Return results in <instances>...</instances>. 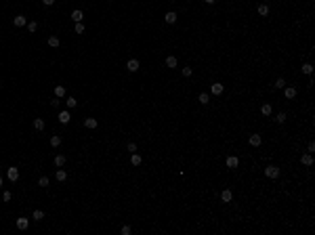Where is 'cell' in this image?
Segmentation results:
<instances>
[{
    "mask_svg": "<svg viewBox=\"0 0 315 235\" xmlns=\"http://www.w3.org/2000/svg\"><path fill=\"white\" fill-rule=\"evenodd\" d=\"M265 176L267 179H277V176H280V168L277 166H267L265 168Z\"/></svg>",
    "mask_w": 315,
    "mask_h": 235,
    "instance_id": "6da1fadb",
    "label": "cell"
},
{
    "mask_svg": "<svg viewBox=\"0 0 315 235\" xmlns=\"http://www.w3.org/2000/svg\"><path fill=\"white\" fill-rule=\"evenodd\" d=\"M7 176H8L11 183H17V179H19V168H15V166L7 168Z\"/></svg>",
    "mask_w": 315,
    "mask_h": 235,
    "instance_id": "7a4b0ae2",
    "label": "cell"
},
{
    "mask_svg": "<svg viewBox=\"0 0 315 235\" xmlns=\"http://www.w3.org/2000/svg\"><path fill=\"white\" fill-rule=\"evenodd\" d=\"M301 164H302V166H313V155H311V153H302V155H301Z\"/></svg>",
    "mask_w": 315,
    "mask_h": 235,
    "instance_id": "3957f363",
    "label": "cell"
},
{
    "mask_svg": "<svg viewBox=\"0 0 315 235\" xmlns=\"http://www.w3.org/2000/svg\"><path fill=\"white\" fill-rule=\"evenodd\" d=\"M139 67H141V63L137 61V59H128V63H126V69H128V71H139Z\"/></svg>",
    "mask_w": 315,
    "mask_h": 235,
    "instance_id": "277c9868",
    "label": "cell"
},
{
    "mask_svg": "<svg viewBox=\"0 0 315 235\" xmlns=\"http://www.w3.org/2000/svg\"><path fill=\"white\" fill-rule=\"evenodd\" d=\"M13 23H15V28H25V25H28V19H25L23 15H17L13 19Z\"/></svg>",
    "mask_w": 315,
    "mask_h": 235,
    "instance_id": "5b68a950",
    "label": "cell"
},
{
    "mask_svg": "<svg viewBox=\"0 0 315 235\" xmlns=\"http://www.w3.org/2000/svg\"><path fill=\"white\" fill-rule=\"evenodd\" d=\"M248 143H250L252 147H259L260 143H263V138H260V134H250V137H248Z\"/></svg>",
    "mask_w": 315,
    "mask_h": 235,
    "instance_id": "8992f818",
    "label": "cell"
},
{
    "mask_svg": "<svg viewBox=\"0 0 315 235\" xmlns=\"http://www.w3.org/2000/svg\"><path fill=\"white\" fill-rule=\"evenodd\" d=\"M231 200H233V193H231L229 189H225V191H221V201H223V204H229Z\"/></svg>",
    "mask_w": 315,
    "mask_h": 235,
    "instance_id": "52a82bcc",
    "label": "cell"
},
{
    "mask_svg": "<svg viewBox=\"0 0 315 235\" xmlns=\"http://www.w3.org/2000/svg\"><path fill=\"white\" fill-rule=\"evenodd\" d=\"M281 90H284L286 99H294V97H296V88H294V86H284Z\"/></svg>",
    "mask_w": 315,
    "mask_h": 235,
    "instance_id": "ba28073f",
    "label": "cell"
},
{
    "mask_svg": "<svg viewBox=\"0 0 315 235\" xmlns=\"http://www.w3.org/2000/svg\"><path fill=\"white\" fill-rule=\"evenodd\" d=\"M223 90H225V86L218 84V82H214L212 86H210V92H212V95H223Z\"/></svg>",
    "mask_w": 315,
    "mask_h": 235,
    "instance_id": "9c48e42d",
    "label": "cell"
},
{
    "mask_svg": "<svg viewBox=\"0 0 315 235\" xmlns=\"http://www.w3.org/2000/svg\"><path fill=\"white\" fill-rule=\"evenodd\" d=\"M176 17H179V15H176L175 11H168V13L164 15V21H166V23H176Z\"/></svg>",
    "mask_w": 315,
    "mask_h": 235,
    "instance_id": "30bf717a",
    "label": "cell"
},
{
    "mask_svg": "<svg viewBox=\"0 0 315 235\" xmlns=\"http://www.w3.org/2000/svg\"><path fill=\"white\" fill-rule=\"evenodd\" d=\"M70 120H71L70 111H61V113H59V122H61V124H70Z\"/></svg>",
    "mask_w": 315,
    "mask_h": 235,
    "instance_id": "8fae6325",
    "label": "cell"
},
{
    "mask_svg": "<svg viewBox=\"0 0 315 235\" xmlns=\"http://www.w3.org/2000/svg\"><path fill=\"white\" fill-rule=\"evenodd\" d=\"M84 126H86V128H91V130H95V128L99 126V122L95 120V118H86V120H84Z\"/></svg>",
    "mask_w": 315,
    "mask_h": 235,
    "instance_id": "7c38bea8",
    "label": "cell"
},
{
    "mask_svg": "<svg viewBox=\"0 0 315 235\" xmlns=\"http://www.w3.org/2000/svg\"><path fill=\"white\" fill-rule=\"evenodd\" d=\"M141 162H143V158H141L137 151L130 153V164H133V166H141Z\"/></svg>",
    "mask_w": 315,
    "mask_h": 235,
    "instance_id": "4fadbf2b",
    "label": "cell"
},
{
    "mask_svg": "<svg viewBox=\"0 0 315 235\" xmlns=\"http://www.w3.org/2000/svg\"><path fill=\"white\" fill-rule=\"evenodd\" d=\"M238 166H239V159L235 155H229L227 158V168H238Z\"/></svg>",
    "mask_w": 315,
    "mask_h": 235,
    "instance_id": "5bb4252c",
    "label": "cell"
},
{
    "mask_svg": "<svg viewBox=\"0 0 315 235\" xmlns=\"http://www.w3.org/2000/svg\"><path fill=\"white\" fill-rule=\"evenodd\" d=\"M34 130H38V132L44 130V120L42 118H34Z\"/></svg>",
    "mask_w": 315,
    "mask_h": 235,
    "instance_id": "9a60e30c",
    "label": "cell"
},
{
    "mask_svg": "<svg viewBox=\"0 0 315 235\" xmlns=\"http://www.w3.org/2000/svg\"><path fill=\"white\" fill-rule=\"evenodd\" d=\"M28 227H29V221H28V218H17V229H19V231H25Z\"/></svg>",
    "mask_w": 315,
    "mask_h": 235,
    "instance_id": "2e32d148",
    "label": "cell"
},
{
    "mask_svg": "<svg viewBox=\"0 0 315 235\" xmlns=\"http://www.w3.org/2000/svg\"><path fill=\"white\" fill-rule=\"evenodd\" d=\"M71 19L76 21V23H80V21L84 19V13H82V11H80V8H76V11L71 13Z\"/></svg>",
    "mask_w": 315,
    "mask_h": 235,
    "instance_id": "e0dca14e",
    "label": "cell"
},
{
    "mask_svg": "<svg viewBox=\"0 0 315 235\" xmlns=\"http://www.w3.org/2000/svg\"><path fill=\"white\" fill-rule=\"evenodd\" d=\"M65 164H67V158H65V155H57V158H55V166L57 168L65 166Z\"/></svg>",
    "mask_w": 315,
    "mask_h": 235,
    "instance_id": "ac0fdd59",
    "label": "cell"
},
{
    "mask_svg": "<svg viewBox=\"0 0 315 235\" xmlns=\"http://www.w3.org/2000/svg\"><path fill=\"white\" fill-rule=\"evenodd\" d=\"M46 42H49V46H53V49H57V46L61 44V40H59L57 36H49V40H46Z\"/></svg>",
    "mask_w": 315,
    "mask_h": 235,
    "instance_id": "d6986e66",
    "label": "cell"
},
{
    "mask_svg": "<svg viewBox=\"0 0 315 235\" xmlns=\"http://www.w3.org/2000/svg\"><path fill=\"white\" fill-rule=\"evenodd\" d=\"M197 101H200L202 105H208V103H210V95H208V92H200V97H197Z\"/></svg>",
    "mask_w": 315,
    "mask_h": 235,
    "instance_id": "ffe728a7",
    "label": "cell"
},
{
    "mask_svg": "<svg viewBox=\"0 0 315 235\" xmlns=\"http://www.w3.org/2000/svg\"><path fill=\"white\" fill-rule=\"evenodd\" d=\"M49 185H50V179H49V176H40V179H38V187L46 189Z\"/></svg>",
    "mask_w": 315,
    "mask_h": 235,
    "instance_id": "44dd1931",
    "label": "cell"
},
{
    "mask_svg": "<svg viewBox=\"0 0 315 235\" xmlns=\"http://www.w3.org/2000/svg\"><path fill=\"white\" fill-rule=\"evenodd\" d=\"M256 11H259L260 17H267V15H269V4H259V8H256Z\"/></svg>",
    "mask_w": 315,
    "mask_h": 235,
    "instance_id": "7402d4cb",
    "label": "cell"
},
{
    "mask_svg": "<svg viewBox=\"0 0 315 235\" xmlns=\"http://www.w3.org/2000/svg\"><path fill=\"white\" fill-rule=\"evenodd\" d=\"M260 111H263V116H271V113H273V107H271V103H265L263 107H260Z\"/></svg>",
    "mask_w": 315,
    "mask_h": 235,
    "instance_id": "603a6c76",
    "label": "cell"
},
{
    "mask_svg": "<svg viewBox=\"0 0 315 235\" xmlns=\"http://www.w3.org/2000/svg\"><path fill=\"white\" fill-rule=\"evenodd\" d=\"M166 67L168 69H175L176 67V57H166Z\"/></svg>",
    "mask_w": 315,
    "mask_h": 235,
    "instance_id": "cb8c5ba5",
    "label": "cell"
},
{
    "mask_svg": "<svg viewBox=\"0 0 315 235\" xmlns=\"http://www.w3.org/2000/svg\"><path fill=\"white\" fill-rule=\"evenodd\" d=\"M55 97L57 99L65 97V86H55Z\"/></svg>",
    "mask_w": 315,
    "mask_h": 235,
    "instance_id": "d4e9b609",
    "label": "cell"
},
{
    "mask_svg": "<svg viewBox=\"0 0 315 235\" xmlns=\"http://www.w3.org/2000/svg\"><path fill=\"white\" fill-rule=\"evenodd\" d=\"M55 179L59 180V183H63V180L67 179V172H65V170H57V174H55Z\"/></svg>",
    "mask_w": 315,
    "mask_h": 235,
    "instance_id": "484cf974",
    "label": "cell"
},
{
    "mask_svg": "<svg viewBox=\"0 0 315 235\" xmlns=\"http://www.w3.org/2000/svg\"><path fill=\"white\" fill-rule=\"evenodd\" d=\"M302 74L311 76V74H313V65H311V63H302Z\"/></svg>",
    "mask_w": 315,
    "mask_h": 235,
    "instance_id": "4316f807",
    "label": "cell"
},
{
    "mask_svg": "<svg viewBox=\"0 0 315 235\" xmlns=\"http://www.w3.org/2000/svg\"><path fill=\"white\" fill-rule=\"evenodd\" d=\"M286 113H284V111H280V113H277V116H275V122H277V124H284V122H286Z\"/></svg>",
    "mask_w": 315,
    "mask_h": 235,
    "instance_id": "83f0119b",
    "label": "cell"
},
{
    "mask_svg": "<svg viewBox=\"0 0 315 235\" xmlns=\"http://www.w3.org/2000/svg\"><path fill=\"white\" fill-rule=\"evenodd\" d=\"M181 74H183V78H191V76H193V69H191V67H183Z\"/></svg>",
    "mask_w": 315,
    "mask_h": 235,
    "instance_id": "f1b7e54d",
    "label": "cell"
},
{
    "mask_svg": "<svg viewBox=\"0 0 315 235\" xmlns=\"http://www.w3.org/2000/svg\"><path fill=\"white\" fill-rule=\"evenodd\" d=\"M59 145H61V137H57V134L50 137V147H59Z\"/></svg>",
    "mask_w": 315,
    "mask_h": 235,
    "instance_id": "f546056e",
    "label": "cell"
},
{
    "mask_svg": "<svg viewBox=\"0 0 315 235\" xmlns=\"http://www.w3.org/2000/svg\"><path fill=\"white\" fill-rule=\"evenodd\" d=\"M34 221H42L44 218V210H34V216H32Z\"/></svg>",
    "mask_w": 315,
    "mask_h": 235,
    "instance_id": "4dcf8cb0",
    "label": "cell"
},
{
    "mask_svg": "<svg viewBox=\"0 0 315 235\" xmlns=\"http://www.w3.org/2000/svg\"><path fill=\"white\" fill-rule=\"evenodd\" d=\"M273 86H275V88H284V86H286V80H284V78H277V80H275V84H273Z\"/></svg>",
    "mask_w": 315,
    "mask_h": 235,
    "instance_id": "1f68e13d",
    "label": "cell"
},
{
    "mask_svg": "<svg viewBox=\"0 0 315 235\" xmlns=\"http://www.w3.org/2000/svg\"><path fill=\"white\" fill-rule=\"evenodd\" d=\"M25 28H28V32H32V34H34L36 29H38V23H36V21H29V23L25 25Z\"/></svg>",
    "mask_w": 315,
    "mask_h": 235,
    "instance_id": "d6a6232c",
    "label": "cell"
},
{
    "mask_svg": "<svg viewBox=\"0 0 315 235\" xmlns=\"http://www.w3.org/2000/svg\"><path fill=\"white\" fill-rule=\"evenodd\" d=\"M74 29H76V34H84V23H82V21L76 23V28H74Z\"/></svg>",
    "mask_w": 315,
    "mask_h": 235,
    "instance_id": "836d02e7",
    "label": "cell"
},
{
    "mask_svg": "<svg viewBox=\"0 0 315 235\" xmlns=\"http://www.w3.org/2000/svg\"><path fill=\"white\" fill-rule=\"evenodd\" d=\"M76 105H78L76 99H74V97H67V107H76Z\"/></svg>",
    "mask_w": 315,
    "mask_h": 235,
    "instance_id": "e575fe53",
    "label": "cell"
},
{
    "mask_svg": "<svg viewBox=\"0 0 315 235\" xmlns=\"http://www.w3.org/2000/svg\"><path fill=\"white\" fill-rule=\"evenodd\" d=\"M130 233H133V229L128 227V225H124V227H122V235H130Z\"/></svg>",
    "mask_w": 315,
    "mask_h": 235,
    "instance_id": "d590c367",
    "label": "cell"
},
{
    "mask_svg": "<svg viewBox=\"0 0 315 235\" xmlns=\"http://www.w3.org/2000/svg\"><path fill=\"white\" fill-rule=\"evenodd\" d=\"M11 197H13L11 191H4V193H2V200H4V201H11Z\"/></svg>",
    "mask_w": 315,
    "mask_h": 235,
    "instance_id": "8d00e7d4",
    "label": "cell"
},
{
    "mask_svg": "<svg viewBox=\"0 0 315 235\" xmlns=\"http://www.w3.org/2000/svg\"><path fill=\"white\" fill-rule=\"evenodd\" d=\"M126 147H128V151H130V153H134V151H137V145H134V143H128Z\"/></svg>",
    "mask_w": 315,
    "mask_h": 235,
    "instance_id": "74e56055",
    "label": "cell"
},
{
    "mask_svg": "<svg viewBox=\"0 0 315 235\" xmlns=\"http://www.w3.org/2000/svg\"><path fill=\"white\" fill-rule=\"evenodd\" d=\"M42 4H44V7H53V4H55V0H42Z\"/></svg>",
    "mask_w": 315,
    "mask_h": 235,
    "instance_id": "f35d334b",
    "label": "cell"
},
{
    "mask_svg": "<svg viewBox=\"0 0 315 235\" xmlns=\"http://www.w3.org/2000/svg\"><path fill=\"white\" fill-rule=\"evenodd\" d=\"M307 151H309V153L315 151V143H309V145H307Z\"/></svg>",
    "mask_w": 315,
    "mask_h": 235,
    "instance_id": "ab89813d",
    "label": "cell"
},
{
    "mask_svg": "<svg viewBox=\"0 0 315 235\" xmlns=\"http://www.w3.org/2000/svg\"><path fill=\"white\" fill-rule=\"evenodd\" d=\"M204 2H206V4H214L217 0H204Z\"/></svg>",
    "mask_w": 315,
    "mask_h": 235,
    "instance_id": "60d3db41",
    "label": "cell"
},
{
    "mask_svg": "<svg viewBox=\"0 0 315 235\" xmlns=\"http://www.w3.org/2000/svg\"><path fill=\"white\" fill-rule=\"evenodd\" d=\"M2 185H4V179H2V176H0V187H2Z\"/></svg>",
    "mask_w": 315,
    "mask_h": 235,
    "instance_id": "b9f144b4",
    "label": "cell"
},
{
    "mask_svg": "<svg viewBox=\"0 0 315 235\" xmlns=\"http://www.w3.org/2000/svg\"><path fill=\"white\" fill-rule=\"evenodd\" d=\"M0 86H2V80H0Z\"/></svg>",
    "mask_w": 315,
    "mask_h": 235,
    "instance_id": "7bdbcfd3",
    "label": "cell"
}]
</instances>
